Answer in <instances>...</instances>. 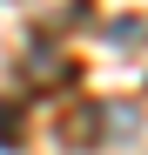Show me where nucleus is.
<instances>
[{"label":"nucleus","instance_id":"f257e3e1","mask_svg":"<svg viewBox=\"0 0 148 155\" xmlns=\"http://www.w3.org/2000/svg\"><path fill=\"white\" fill-rule=\"evenodd\" d=\"M7 142H20V121H7V108H0V148Z\"/></svg>","mask_w":148,"mask_h":155}]
</instances>
